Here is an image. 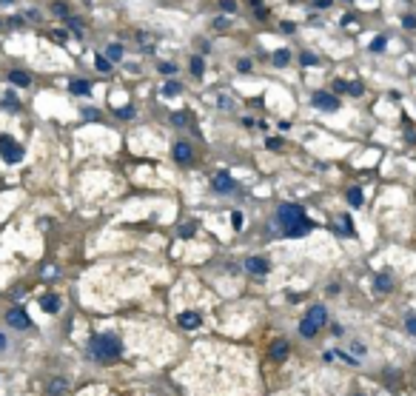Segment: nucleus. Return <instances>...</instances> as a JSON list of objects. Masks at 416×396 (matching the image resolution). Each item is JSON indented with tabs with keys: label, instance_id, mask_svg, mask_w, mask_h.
Returning <instances> with one entry per match:
<instances>
[{
	"label": "nucleus",
	"instance_id": "f257e3e1",
	"mask_svg": "<svg viewBox=\"0 0 416 396\" xmlns=\"http://www.w3.org/2000/svg\"><path fill=\"white\" fill-rule=\"evenodd\" d=\"M276 220L283 225V234L285 237H302L314 228V222L305 217V208L297 203H283L276 208Z\"/></svg>",
	"mask_w": 416,
	"mask_h": 396
},
{
	"label": "nucleus",
	"instance_id": "f03ea898",
	"mask_svg": "<svg viewBox=\"0 0 416 396\" xmlns=\"http://www.w3.org/2000/svg\"><path fill=\"white\" fill-rule=\"evenodd\" d=\"M89 353H91V359L108 365V362H117L123 356V342L114 334H94L89 339Z\"/></svg>",
	"mask_w": 416,
	"mask_h": 396
},
{
	"label": "nucleus",
	"instance_id": "7ed1b4c3",
	"mask_svg": "<svg viewBox=\"0 0 416 396\" xmlns=\"http://www.w3.org/2000/svg\"><path fill=\"white\" fill-rule=\"evenodd\" d=\"M325 322H328L325 305H311L308 314H305V317H302V322H300V334L311 339V336L319 334V328H325Z\"/></svg>",
	"mask_w": 416,
	"mask_h": 396
},
{
	"label": "nucleus",
	"instance_id": "20e7f679",
	"mask_svg": "<svg viewBox=\"0 0 416 396\" xmlns=\"http://www.w3.org/2000/svg\"><path fill=\"white\" fill-rule=\"evenodd\" d=\"M0 157L6 163H20L23 160V146L9 134H0Z\"/></svg>",
	"mask_w": 416,
	"mask_h": 396
},
{
	"label": "nucleus",
	"instance_id": "39448f33",
	"mask_svg": "<svg viewBox=\"0 0 416 396\" xmlns=\"http://www.w3.org/2000/svg\"><path fill=\"white\" fill-rule=\"evenodd\" d=\"M237 188V183H234V177L228 174V171H217V174L211 177V191L214 194H231Z\"/></svg>",
	"mask_w": 416,
	"mask_h": 396
},
{
	"label": "nucleus",
	"instance_id": "423d86ee",
	"mask_svg": "<svg viewBox=\"0 0 416 396\" xmlns=\"http://www.w3.org/2000/svg\"><path fill=\"white\" fill-rule=\"evenodd\" d=\"M6 322H9L12 328H18V331H29V328H32V319H29V314L23 308H12L9 314H6Z\"/></svg>",
	"mask_w": 416,
	"mask_h": 396
},
{
	"label": "nucleus",
	"instance_id": "0eeeda50",
	"mask_svg": "<svg viewBox=\"0 0 416 396\" xmlns=\"http://www.w3.org/2000/svg\"><path fill=\"white\" fill-rule=\"evenodd\" d=\"M311 103H314L319 111H337V108H339V100L334 94H328V91H317Z\"/></svg>",
	"mask_w": 416,
	"mask_h": 396
},
{
	"label": "nucleus",
	"instance_id": "6e6552de",
	"mask_svg": "<svg viewBox=\"0 0 416 396\" xmlns=\"http://www.w3.org/2000/svg\"><path fill=\"white\" fill-rule=\"evenodd\" d=\"M245 271L254 274V277H262V274L271 271V262H268L265 256H248L245 259Z\"/></svg>",
	"mask_w": 416,
	"mask_h": 396
},
{
	"label": "nucleus",
	"instance_id": "1a4fd4ad",
	"mask_svg": "<svg viewBox=\"0 0 416 396\" xmlns=\"http://www.w3.org/2000/svg\"><path fill=\"white\" fill-rule=\"evenodd\" d=\"M40 308H43L46 314H57V311H60V297H57V294H46V297H40Z\"/></svg>",
	"mask_w": 416,
	"mask_h": 396
},
{
	"label": "nucleus",
	"instance_id": "9d476101",
	"mask_svg": "<svg viewBox=\"0 0 416 396\" xmlns=\"http://www.w3.org/2000/svg\"><path fill=\"white\" fill-rule=\"evenodd\" d=\"M191 157H194L191 143H177V146H174V160H177V163H191Z\"/></svg>",
	"mask_w": 416,
	"mask_h": 396
},
{
	"label": "nucleus",
	"instance_id": "9b49d317",
	"mask_svg": "<svg viewBox=\"0 0 416 396\" xmlns=\"http://www.w3.org/2000/svg\"><path fill=\"white\" fill-rule=\"evenodd\" d=\"M177 322L183 328H188V331H191V328H200V322H203V319H200V314H194V311H183V314L177 317Z\"/></svg>",
	"mask_w": 416,
	"mask_h": 396
},
{
	"label": "nucleus",
	"instance_id": "f8f14e48",
	"mask_svg": "<svg viewBox=\"0 0 416 396\" xmlns=\"http://www.w3.org/2000/svg\"><path fill=\"white\" fill-rule=\"evenodd\" d=\"M288 351H291V345L285 342V339H276V342L271 345V356H274V359H285Z\"/></svg>",
	"mask_w": 416,
	"mask_h": 396
},
{
	"label": "nucleus",
	"instance_id": "ddd939ff",
	"mask_svg": "<svg viewBox=\"0 0 416 396\" xmlns=\"http://www.w3.org/2000/svg\"><path fill=\"white\" fill-rule=\"evenodd\" d=\"M373 288L379 291V294H388V291L393 288V282H390V277H388V274H379V277L373 280Z\"/></svg>",
	"mask_w": 416,
	"mask_h": 396
},
{
	"label": "nucleus",
	"instance_id": "4468645a",
	"mask_svg": "<svg viewBox=\"0 0 416 396\" xmlns=\"http://www.w3.org/2000/svg\"><path fill=\"white\" fill-rule=\"evenodd\" d=\"M9 80H12V86H20V88H26L29 83H32V77H29L26 71H12Z\"/></svg>",
	"mask_w": 416,
	"mask_h": 396
},
{
	"label": "nucleus",
	"instance_id": "2eb2a0df",
	"mask_svg": "<svg viewBox=\"0 0 416 396\" xmlns=\"http://www.w3.org/2000/svg\"><path fill=\"white\" fill-rule=\"evenodd\" d=\"M69 88H71V94H91V86L86 80H71Z\"/></svg>",
	"mask_w": 416,
	"mask_h": 396
},
{
	"label": "nucleus",
	"instance_id": "dca6fc26",
	"mask_svg": "<svg viewBox=\"0 0 416 396\" xmlns=\"http://www.w3.org/2000/svg\"><path fill=\"white\" fill-rule=\"evenodd\" d=\"M106 57H108V60H111V63L123 60V46H120V43H111V46H108V49H106Z\"/></svg>",
	"mask_w": 416,
	"mask_h": 396
},
{
	"label": "nucleus",
	"instance_id": "f3484780",
	"mask_svg": "<svg viewBox=\"0 0 416 396\" xmlns=\"http://www.w3.org/2000/svg\"><path fill=\"white\" fill-rule=\"evenodd\" d=\"M66 387H69V382H66V379H52V385H49V393H52V396H60V393H66Z\"/></svg>",
	"mask_w": 416,
	"mask_h": 396
},
{
	"label": "nucleus",
	"instance_id": "a211bd4d",
	"mask_svg": "<svg viewBox=\"0 0 416 396\" xmlns=\"http://www.w3.org/2000/svg\"><path fill=\"white\" fill-rule=\"evenodd\" d=\"M348 203L354 205V208H359V205H362V188H348Z\"/></svg>",
	"mask_w": 416,
	"mask_h": 396
},
{
	"label": "nucleus",
	"instance_id": "6ab92c4d",
	"mask_svg": "<svg viewBox=\"0 0 416 396\" xmlns=\"http://www.w3.org/2000/svg\"><path fill=\"white\" fill-rule=\"evenodd\" d=\"M288 60H291V52H288V49L274 52V66H288Z\"/></svg>",
	"mask_w": 416,
	"mask_h": 396
},
{
	"label": "nucleus",
	"instance_id": "aec40b11",
	"mask_svg": "<svg viewBox=\"0 0 416 396\" xmlns=\"http://www.w3.org/2000/svg\"><path fill=\"white\" fill-rule=\"evenodd\" d=\"M180 91H183V86H180L177 80H171V83H166V86H163V94H166V97H174V94H180Z\"/></svg>",
	"mask_w": 416,
	"mask_h": 396
},
{
	"label": "nucleus",
	"instance_id": "412c9836",
	"mask_svg": "<svg viewBox=\"0 0 416 396\" xmlns=\"http://www.w3.org/2000/svg\"><path fill=\"white\" fill-rule=\"evenodd\" d=\"M203 69H205L203 57H197V54H194V57H191V71H194V77H203Z\"/></svg>",
	"mask_w": 416,
	"mask_h": 396
},
{
	"label": "nucleus",
	"instance_id": "4be33fe9",
	"mask_svg": "<svg viewBox=\"0 0 416 396\" xmlns=\"http://www.w3.org/2000/svg\"><path fill=\"white\" fill-rule=\"evenodd\" d=\"M300 63H302V66H317L319 57H317V54H311V52H302L300 54Z\"/></svg>",
	"mask_w": 416,
	"mask_h": 396
},
{
	"label": "nucleus",
	"instance_id": "5701e85b",
	"mask_svg": "<svg viewBox=\"0 0 416 396\" xmlns=\"http://www.w3.org/2000/svg\"><path fill=\"white\" fill-rule=\"evenodd\" d=\"M197 231V222H183V225H180V237H191V234H194Z\"/></svg>",
	"mask_w": 416,
	"mask_h": 396
},
{
	"label": "nucleus",
	"instance_id": "b1692460",
	"mask_svg": "<svg viewBox=\"0 0 416 396\" xmlns=\"http://www.w3.org/2000/svg\"><path fill=\"white\" fill-rule=\"evenodd\" d=\"M94 66H97L100 71H108V69H111V60H108V57H100V54H97V60H94Z\"/></svg>",
	"mask_w": 416,
	"mask_h": 396
},
{
	"label": "nucleus",
	"instance_id": "393cba45",
	"mask_svg": "<svg viewBox=\"0 0 416 396\" xmlns=\"http://www.w3.org/2000/svg\"><path fill=\"white\" fill-rule=\"evenodd\" d=\"M385 46H388V40L385 37H376V40H371V52H382Z\"/></svg>",
	"mask_w": 416,
	"mask_h": 396
},
{
	"label": "nucleus",
	"instance_id": "a878e982",
	"mask_svg": "<svg viewBox=\"0 0 416 396\" xmlns=\"http://www.w3.org/2000/svg\"><path fill=\"white\" fill-rule=\"evenodd\" d=\"M217 106H220V108H231L234 103H231V97H228V94H220V97H217Z\"/></svg>",
	"mask_w": 416,
	"mask_h": 396
},
{
	"label": "nucleus",
	"instance_id": "bb28decb",
	"mask_svg": "<svg viewBox=\"0 0 416 396\" xmlns=\"http://www.w3.org/2000/svg\"><path fill=\"white\" fill-rule=\"evenodd\" d=\"M231 225H234V228H242V214H239V211H234V214H231Z\"/></svg>",
	"mask_w": 416,
	"mask_h": 396
},
{
	"label": "nucleus",
	"instance_id": "cd10ccee",
	"mask_svg": "<svg viewBox=\"0 0 416 396\" xmlns=\"http://www.w3.org/2000/svg\"><path fill=\"white\" fill-rule=\"evenodd\" d=\"M160 71H163V74H174L177 66H174V63H160Z\"/></svg>",
	"mask_w": 416,
	"mask_h": 396
},
{
	"label": "nucleus",
	"instance_id": "c85d7f7f",
	"mask_svg": "<svg viewBox=\"0 0 416 396\" xmlns=\"http://www.w3.org/2000/svg\"><path fill=\"white\" fill-rule=\"evenodd\" d=\"M52 9H54V15H60V18H66V15H69V9H66V3H54Z\"/></svg>",
	"mask_w": 416,
	"mask_h": 396
},
{
	"label": "nucleus",
	"instance_id": "c756f323",
	"mask_svg": "<svg viewBox=\"0 0 416 396\" xmlns=\"http://www.w3.org/2000/svg\"><path fill=\"white\" fill-rule=\"evenodd\" d=\"M268 149H271V151H280V149H283V140L271 137V140H268Z\"/></svg>",
	"mask_w": 416,
	"mask_h": 396
},
{
	"label": "nucleus",
	"instance_id": "7c9ffc66",
	"mask_svg": "<svg viewBox=\"0 0 416 396\" xmlns=\"http://www.w3.org/2000/svg\"><path fill=\"white\" fill-rule=\"evenodd\" d=\"M225 26H231L228 18H217V20H214V29H225Z\"/></svg>",
	"mask_w": 416,
	"mask_h": 396
},
{
	"label": "nucleus",
	"instance_id": "2f4dec72",
	"mask_svg": "<svg viewBox=\"0 0 416 396\" xmlns=\"http://www.w3.org/2000/svg\"><path fill=\"white\" fill-rule=\"evenodd\" d=\"M220 6H222L225 12H234V9H237V3H234V0H222Z\"/></svg>",
	"mask_w": 416,
	"mask_h": 396
},
{
	"label": "nucleus",
	"instance_id": "473e14b6",
	"mask_svg": "<svg viewBox=\"0 0 416 396\" xmlns=\"http://www.w3.org/2000/svg\"><path fill=\"white\" fill-rule=\"evenodd\" d=\"M348 91H351V94H362V83H351Z\"/></svg>",
	"mask_w": 416,
	"mask_h": 396
},
{
	"label": "nucleus",
	"instance_id": "72a5a7b5",
	"mask_svg": "<svg viewBox=\"0 0 416 396\" xmlns=\"http://www.w3.org/2000/svg\"><path fill=\"white\" fill-rule=\"evenodd\" d=\"M407 331H410V334H416V317H413V314L407 317Z\"/></svg>",
	"mask_w": 416,
	"mask_h": 396
},
{
	"label": "nucleus",
	"instance_id": "f704fd0d",
	"mask_svg": "<svg viewBox=\"0 0 416 396\" xmlns=\"http://www.w3.org/2000/svg\"><path fill=\"white\" fill-rule=\"evenodd\" d=\"M402 23H405V26H407V29H416V18H410V15H407V18H405V20H402Z\"/></svg>",
	"mask_w": 416,
	"mask_h": 396
},
{
	"label": "nucleus",
	"instance_id": "c9c22d12",
	"mask_svg": "<svg viewBox=\"0 0 416 396\" xmlns=\"http://www.w3.org/2000/svg\"><path fill=\"white\" fill-rule=\"evenodd\" d=\"M69 26H71V29H74V32H77V35H80V29H83V23H80V20H69Z\"/></svg>",
	"mask_w": 416,
	"mask_h": 396
},
{
	"label": "nucleus",
	"instance_id": "e433bc0d",
	"mask_svg": "<svg viewBox=\"0 0 416 396\" xmlns=\"http://www.w3.org/2000/svg\"><path fill=\"white\" fill-rule=\"evenodd\" d=\"M237 66H239V71H248V69H251V60H239Z\"/></svg>",
	"mask_w": 416,
	"mask_h": 396
},
{
	"label": "nucleus",
	"instance_id": "4c0bfd02",
	"mask_svg": "<svg viewBox=\"0 0 416 396\" xmlns=\"http://www.w3.org/2000/svg\"><path fill=\"white\" fill-rule=\"evenodd\" d=\"M117 114H120V117H131V114H134V108H120Z\"/></svg>",
	"mask_w": 416,
	"mask_h": 396
},
{
	"label": "nucleus",
	"instance_id": "58836bf2",
	"mask_svg": "<svg viewBox=\"0 0 416 396\" xmlns=\"http://www.w3.org/2000/svg\"><path fill=\"white\" fill-rule=\"evenodd\" d=\"M317 6H319V9H328V6H331V0H317Z\"/></svg>",
	"mask_w": 416,
	"mask_h": 396
},
{
	"label": "nucleus",
	"instance_id": "ea45409f",
	"mask_svg": "<svg viewBox=\"0 0 416 396\" xmlns=\"http://www.w3.org/2000/svg\"><path fill=\"white\" fill-rule=\"evenodd\" d=\"M0 351H6V336L0 334Z\"/></svg>",
	"mask_w": 416,
	"mask_h": 396
}]
</instances>
